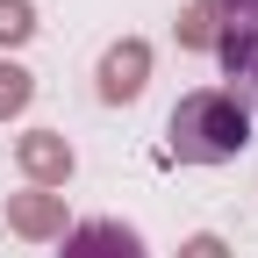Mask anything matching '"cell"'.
<instances>
[{"instance_id": "cell-11", "label": "cell", "mask_w": 258, "mask_h": 258, "mask_svg": "<svg viewBox=\"0 0 258 258\" xmlns=\"http://www.w3.org/2000/svg\"><path fill=\"white\" fill-rule=\"evenodd\" d=\"M215 8H230V15H244V22H258V0H215Z\"/></svg>"}, {"instance_id": "cell-10", "label": "cell", "mask_w": 258, "mask_h": 258, "mask_svg": "<svg viewBox=\"0 0 258 258\" xmlns=\"http://www.w3.org/2000/svg\"><path fill=\"white\" fill-rule=\"evenodd\" d=\"M179 258H230V244L201 230V237H186V244H179Z\"/></svg>"}, {"instance_id": "cell-1", "label": "cell", "mask_w": 258, "mask_h": 258, "mask_svg": "<svg viewBox=\"0 0 258 258\" xmlns=\"http://www.w3.org/2000/svg\"><path fill=\"white\" fill-rule=\"evenodd\" d=\"M165 137H172L179 165H230V158H244V144H251V108L230 86H201V93H186V101L172 108Z\"/></svg>"}, {"instance_id": "cell-3", "label": "cell", "mask_w": 258, "mask_h": 258, "mask_svg": "<svg viewBox=\"0 0 258 258\" xmlns=\"http://www.w3.org/2000/svg\"><path fill=\"white\" fill-rule=\"evenodd\" d=\"M215 57H222V72H230V93L244 108H258V22H230L215 36Z\"/></svg>"}, {"instance_id": "cell-9", "label": "cell", "mask_w": 258, "mask_h": 258, "mask_svg": "<svg viewBox=\"0 0 258 258\" xmlns=\"http://www.w3.org/2000/svg\"><path fill=\"white\" fill-rule=\"evenodd\" d=\"M36 36V8L29 0H0V43H29Z\"/></svg>"}, {"instance_id": "cell-6", "label": "cell", "mask_w": 258, "mask_h": 258, "mask_svg": "<svg viewBox=\"0 0 258 258\" xmlns=\"http://www.w3.org/2000/svg\"><path fill=\"white\" fill-rule=\"evenodd\" d=\"M64 258H144V237L101 215V222H79V230H64Z\"/></svg>"}, {"instance_id": "cell-8", "label": "cell", "mask_w": 258, "mask_h": 258, "mask_svg": "<svg viewBox=\"0 0 258 258\" xmlns=\"http://www.w3.org/2000/svg\"><path fill=\"white\" fill-rule=\"evenodd\" d=\"M29 93H36V79L22 72V64H0V122L29 108Z\"/></svg>"}, {"instance_id": "cell-4", "label": "cell", "mask_w": 258, "mask_h": 258, "mask_svg": "<svg viewBox=\"0 0 258 258\" xmlns=\"http://www.w3.org/2000/svg\"><path fill=\"white\" fill-rule=\"evenodd\" d=\"M15 165L29 172V186H64V179H72V144H64L57 137V129H29V137L15 144Z\"/></svg>"}, {"instance_id": "cell-7", "label": "cell", "mask_w": 258, "mask_h": 258, "mask_svg": "<svg viewBox=\"0 0 258 258\" xmlns=\"http://www.w3.org/2000/svg\"><path fill=\"white\" fill-rule=\"evenodd\" d=\"M215 36H222V8L215 0H186L179 8V43L186 50H215Z\"/></svg>"}, {"instance_id": "cell-5", "label": "cell", "mask_w": 258, "mask_h": 258, "mask_svg": "<svg viewBox=\"0 0 258 258\" xmlns=\"http://www.w3.org/2000/svg\"><path fill=\"white\" fill-rule=\"evenodd\" d=\"M8 230L15 237H64V194H43V186H29V194H8Z\"/></svg>"}, {"instance_id": "cell-2", "label": "cell", "mask_w": 258, "mask_h": 258, "mask_svg": "<svg viewBox=\"0 0 258 258\" xmlns=\"http://www.w3.org/2000/svg\"><path fill=\"white\" fill-rule=\"evenodd\" d=\"M144 79H151V43H144V36H122V43L101 57V101H108V108L137 101Z\"/></svg>"}]
</instances>
